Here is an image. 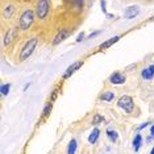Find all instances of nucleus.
<instances>
[{
    "label": "nucleus",
    "instance_id": "1",
    "mask_svg": "<svg viewBox=\"0 0 154 154\" xmlns=\"http://www.w3.org/2000/svg\"><path fill=\"white\" fill-rule=\"evenodd\" d=\"M34 20V13L32 9H26L24 11V13L20 17V21H19V28L21 30H26L28 28H30V25L33 24Z\"/></svg>",
    "mask_w": 154,
    "mask_h": 154
},
{
    "label": "nucleus",
    "instance_id": "2",
    "mask_svg": "<svg viewBox=\"0 0 154 154\" xmlns=\"http://www.w3.org/2000/svg\"><path fill=\"white\" fill-rule=\"evenodd\" d=\"M37 38H32V40H29L26 42V45L23 48V50H21V53H20V61H25L26 58H29L30 55H32L33 53V50H34V48H36V45H37Z\"/></svg>",
    "mask_w": 154,
    "mask_h": 154
},
{
    "label": "nucleus",
    "instance_id": "3",
    "mask_svg": "<svg viewBox=\"0 0 154 154\" xmlns=\"http://www.w3.org/2000/svg\"><path fill=\"white\" fill-rule=\"evenodd\" d=\"M49 13V2L48 0H40L37 4V17L38 19H45Z\"/></svg>",
    "mask_w": 154,
    "mask_h": 154
},
{
    "label": "nucleus",
    "instance_id": "4",
    "mask_svg": "<svg viewBox=\"0 0 154 154\" xmlns=\"http://www.w3.org/2000/svg\"><path fill=\"white\" fill-rule=\"evenodd\" d=\"M119 107L122 108L125 112H128V113H131V112L133 111V100L132 97L129 96H122L120 100H119Z\"/></svg>",
    "mask_w": 154,
    "mask_h": 154
},
{
    "label": "nucleus",
    "instance_id": "5",
    "mask_svg": "<svg viewBox=\"0 0 154 154\" xmlns=\"http://www.w3.org/2000/svg\"><path fill=\"white\" fill-rule=\"evenodd\" d=\"M17 30H19L17 28H13V29H9L8 32H7L5 37H4V45H5V46H8V45L13 41V38L17 36Z\"/></svg>",
    "mask_w": 154,
    "mask_h": 154
},
{
    "label": "nucleus",
    "instance_id": "6",
    "mask_svg": "<svg viewBox=\"0 0 154 154\" xmlns=\"http://www.w3.org/2000/svg\"><path fill=\"white\" fill-rule=\"evenodd\" d=\"M69 33H70L69 29H62V30H59L58 34H57V36H55V38H54L53 44H54V45H58L59 42H62V41H63L65 38L69 36Z\"/></svg>",
    "mask_w": 154,
    "mask_h": 154
},
{
    "label": "nucleus",
    "instance_id": "7",
    "mask_svg": "<svg viewBox=\"0 0 154 154\" xmlns=\"http://www.w3.org/2000/svg\"><path fill=\"white\" fill-rule=\"evenodd\" d=\"M138 7L137 5H132V7H129V8L125 11L124 13V16H125V19H133V17H136L138 15Z\"/></svg>",
    "mask_w": 154,
    "mask_h": 154
},
{
    "label": "nucleus",
    "instance_id": "8",
    "mask_svg": "<svg viewBox=\"0 0 154 154\" xmlns=\"http://www.w3.org/2000/svg\"><path fill=\"white\" fill-rule=\"evenodd\" d=\"M109 80H111V83H113V85H121V83L125 82V76L119 74V72H113V74L111 75Z\"/></svg>",
    "mask_w": 154,
    "mask_h": 154
},
{
    "label": "nucleus",
    "instance_id": "9",
    "mask_svg": "<svg viewBox=\"0 0 154 154\" xmlns=\"http://www.w3.org/2000/svg\"><path fill=\"white\" fill-rule=\"evenodd\" d=\"M153 76H154V66H150L148 69H143V71H142L143 79H152Z\"/></svg>",
    "mask_w": 154,
    "mask_h": 154
},
{
    "label": "nucleus",
    "instance_id": "10",
    "mask_svg": "<svg viewBox=\"0 0 154 154\" xmlns=\"http://www.w3.org/2000/svg\"><path fill=\"white\" fill-rule=\"evenodd\" d=\"M82 65H83V62H76V63H74L72 66H70V67H69L67 70H66V72H65V78H69V76L71 75L76 69H79Z\"/></svg>",
    "mask_w": 154,
    "mask_h": 154
},
{
    "label": "nucleus",
    "instance_id": "11",
    "mask_svg": "<svg viewBox=\"0 0 154 154\" xmlns=\"http://www.w3.org/2000/svg\"><path fill=\"white\" fill-rule=\"evenodd\" d=\"M119 38H120V37H119V36H115V37H112V38H109V40H108V41H106V42H103V44H101V45H100V49H101V50H103V49H107V48H109V46H111V45H112V44L117 42V41H119Z\"/></svg>",
    "mask_w": 154,
    "mask_h": 154
},
{
    "label": "nucleus",
    "instance_id": "12",
    "mask_svg": "<svg viewBox=\"0 0 154 154\" xmlns=\"http://www.w3.org/2000/svg\"><path fill=\"white\" fill-rule=\"evenodd\" d=\"M99 129L97 128H95L92 132H91V134H90V137H88V142L90 143H95L96 142V140H97V137H99Z\"/></svg>",
    "mask_w": 154,
    "mask_h": 154
},
{
    "label": "nucleus",
    "instance_id": "13",
    "mask_svg": "<svg viewBox=\"0 0 154 154\" xmlns=\"http://www.w3.org/2000/svg\"><path fill=\"white\" fill-rule=\"evenodd\" d=\"M141 142H142L141 134H136L134 140H133V148H134V150H136V152H137V150L140 149V146H141Z\"/></svg>",
    "mask_w": 154,
    "mask_h": 154
},
{
    "label": "nucleus",
    "instance_id": "14",
    "mask_svg": "<svg viewBox=\"0 0 154 154\" xmlns=\"http://www.w3.org/2000/svg\"><path fill=\"white\" fill-rule=\"evenodd\" d=\"M100 97H101V99H103V100L111 101V100L115 97V94H113V92H109V91H108V92H104V94H103V95H101Z\"/></svg>",
    "mask_w": 154,
    "mask_h": 154
},
{
    "label": "nucleus",
    "instance_id": "15",
    "mask_svg": "<svg viewBox=\"0 0 154 154\" xmlns=\"http://www.w3.org/2000/svg\"><path fill=\"white\" fill-rule=\"evenodd\" d=\"M107 134H108V137H109V140H111L112 142H116V141H117V137H119V136H117V133L115 132V131H108Z\"/></svg>",
    "mask_w": 154,
    "mask_h": 154
},
{
    "label": "nucleus",
    "instance_id": "16",
    "mask_svg": "<svg viewBox=\"0 0 154 154\" xmlns=\"http://www.w3.org/2000/svg\"><path fill=\"white\" fill-rule=\"evenodd\" d=\"M75 150H76V141H75V140H72V141L70 142V145H69L67 153L69 154H72V153H75Z\"/></svg>",
    "mask_w": 154,
    "mask_h": 154
},
{
    "label": "nucleus",
    "instance_id": "17",
    "mask_svg": "<svg viewBox=\"0 0 154 154\" xmlns=\"http://www.w3.org/2000/svg\"><path fill=\"white\" fill-rule=\"evenodd\" d=\"M9 88H11V85H3V86H2V88H0V91H2L3 95H8Z\"/></svg>",
    "mask_w": 154,
    "mask_h": 154
},
{
    "label": "nucleus",
    "instance_id": "18",
    "mask_svg": "<svg viewBox=\"0 0 154 154\" xmlns=\"http://www.w3.org/2000/svg\"><path fill=\"white\" fill-rule=\"evenodd\" d=\"M71 2H72V4H74L76 8L80 9L83 7V3H85V0H71Z\"/></svg>",
    "mask_w": 154,
    "mask_h": 154
},
{
    "label": "nucleus",
    "instance_id": "19",
    "mask_svg": "<svg viewBox=\"0 0 154 154\" xmlns=\"http://www.w3.org/2000/svg\"><path fill=\"white\" fill-rule=\"evenodd\" d=\"M12 12H13V8H12V7H7V9L4 11V16H5V17H9V16L12 15Z\"/></svg>",
    "mask_w": 154,
    "mask_h": 154
},
{
    "label": "nucleus",
    "instance_id": "20",
    "mask_svg": "<svg viewBox=\"0 0 154 154\" xmlns=\"http://www.w3.org/2000/svg\"><path fill=\"white\" fill-rule=\"evenodd\" d=\"M50 109H51V103H50V104H48L46 108H45V109H44V115H45V116H48V115H49V112H50Z\"/></svg>",
    "mask_w": 154,
    "mask_h": 154
},
{
    "label": "nucleus",
    "instance_id": "21",
    "mask_svg": "<svg viewBox=\"0 0 154 154\" xmlns=\"http://www.w3.org/2000/svg\"><path fill=\"white\" fill-rule=\"evenodd\" d=\"M99 121H104V117H101V116H99V115H96L95 120H94V124H97Z\"/></svg>",
    "mask_w": 154,
    "mask_h": 154
},
{
    "label": "nucleus",
    "instance_id": "22",
    "mask_svg": "<svg viewBox=\"0 0 154 154\" xmlns=\"http://www.w3.org/2000/svg\"><path fill=\"white\" fill-rule=\"evenodd\" d=\"M83 38H85V34H83V33H80L79 36H78V38H76V42H80V41H82Z\"/></svg>",
    "mask_w": 154,
    "mask_h": 154
},
{
    "label": "nucleus",
    "instance_id": "23",
    "mask_svg": "<svg viewBox=\"0 0 154 154\" xmlns=\"http://www.w3.org/2000/svg\"><path fill=\"white\" fill-rule=\"evenodd\" d=\"M101 9H103V12H107V9H106V2L104 0H101Z\"/></svg>",
    "mask_w": 154,
    "mask_h": 154
},
{
    "label": "nucleus",
    "instance_id": "24",
    "mask_svg": "<svg viewBox=\"0 0 154 154\" xmlns=\"http://www.w3.org/2000/svg\"><path fill=\"white\" fill-rule=\"evenodd\" d=\"M100 32H95V33H91L90 36H88V38H92V37H95V36H97V34H99Z\"/></svg>",
    "mask_w": 154,
    "mask_h": 154
},
{
    "label": "nucleus",
    "instance_id": "25",
    "mask_svg": "<svg viewBox=\"0 0 154 154\" xmlns=\"http://www.w3.org/2000/svg\"><path fill=\"white\" fill-rule=\"evenodd\" d=\"M148 125H149V122H143V124L141 125V127H140V129H143L145 127H148Z\"/></svg>",
    "mask_w": 154,
    "mask_h": 154
},
{
    "label": "nucleus",
    "instance_id": "26",
    "mask_svg": "<svg viewBox=\"0 0 154 154\" xmlns=\"http://www.w3.org/2000/svg\"><path fill=\"white\" fill-rule=\"evenodd\" d=\"M152 138H154V125L152 127Z\"/></svg>",
    "mask_w": 154,
    "mask_h": 154
},
{
    "label": "nucleus",
    "instance_id": "27",
    "mask_svg": "<svg viewBox=\"0 0 154 154\" xmlns=\"http://www.w3.org/2000/svg\"><path fill=\"white\" fill-rule=\"evenodd\" d=\"M152 154H154V148H153V149H152Z\"/></svg>",
    "mask_w": 154,
    "mask_h": 154
}]
</instances>
